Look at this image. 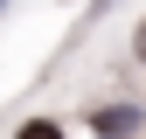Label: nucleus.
<instances>
[{"label":"nucleus","instance_id":"obj_1","mask_svg":"<svg viewBox=\"0 0 146 139\" xmlns=\"http://www.w3.org/2000/svg\"><path fill=\"white\" fill-rule=\"evenodd\" d=\"M90 132L98 139H132L139 132V111L132 104H98V111H90Z\"/></svg>","mask_w":146,"mask_h":139},{"label":"nucleus","instance_id":"obj_2","mask_svg":"<svg viewBox=\"0 0 146 139\" xmlns=\"http://www.w3.org/2000/svg\"><path fill=\"white\" fill-rule=\"evenodd\" d=\"M14 139H63V125H49V118H28V125L14 132Z\"/></svg>","mask_w":146,"mask_h":139},{"label":"nucleus","instance_id":"obj_3","mask_svg":"<svg viewBox=\"0 0 146 139\" xmlns=\"http://www.w3.org/2000/svg\"><path fill=\"white\" fill-rule=\"evenodd\" d=\"M132 49H139V56H146V21H139V35H132Z\"/></svg>","mask_w":146,"mask_h":139}]
</instances>
